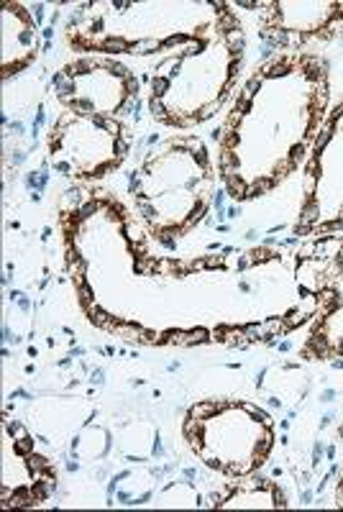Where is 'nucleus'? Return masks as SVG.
Listing matches in <instances>:
<instances>
[{"label":"nucleus","mask_w":343,"mask_h":512,"mask_svg":"<svg viewBox=\"0 0 343 512\" xmlns=\"http://www.w3.org/2000/svg\"><path fill=\"white\" fill-rule=\"evenodd\" d=\"M331 113V64L274 54L236 90L218 128L216 167L228 198L251 203L303 167Z\"/></svg>","instance_id":"f257e3e1"},{"label":"nucleus","mask_w":343,"mask_h":512,"mask_svg":"<svg viewBox=\"0 0 343 512\" xmlns=\"http://www.w3.org/2000/svg\"><path fill=\"white\" fill-rule=\"evenodd\" d=\"M246 57V31L233 3L198 39L185 41L149 67L146 105L159 126L195 128L236 95Z\"/></svg>","instance_id":"f03ea898"},{"label":"nucleus","mask_w":343,"mask_h":512,"mask_svg":"<svg viewBox=\"0 0 343 512\" xmlns=\"http://www.w3.org/2000/svg\"><path fill=\"white\" fill-rule=\"evenodd\" d=\"M218 167L195 134L169 136L136 164L128 192L134 216L157 244H175L210 213Z\"/></svg>","instance_id":"7ed1b4c3"},{"label":"nucleus","mask_w":343,"mask_h":512,"mask_svg":"<svg viewBox=\"0 0 343 512\" xmlns=\"http://www.w3.org/2000/svg\"><path fill=\"white\" fill-rule=\"evenodd\" d=\"M228 3H82L64 29L75 52L162 59L216 24Z\"/></svg>","instance_id":"20e7f679"},{"label":"nucleus","mask_w":343,"mask_h":512,"mask_svg":"<svg viewBox=\"0 0 343 512\" xmlns=\"http://www.w3.org/2000/svg\"><path fill=\"white\" fill-rule=\"evenodd\" d=\"M182 438L200 464L226 479L262 472L274 448V420L246 400H200L182 418Z\"/></svg>","instance_id":"39448f33"},{"label":"nucleus","mask_w":343,"mask_h":512,"mask_svg":"<svg viewBox=\"0 0 343 512\" xmlns=\"http://www.w3.org/2000/svg\"><path fill=\"white\" fill-rule=\"evenodd\" d=\"M292 272L300 297L315 305L300 359H343V236L305 241L292 256Z\"/></svg>","instance_id":"423d86ee"},{"label":"nucleus","mask_w":343,"mask_h":512,"mask_svg":"<svg viewBox=\"0 0 343 512\" xmlns=\"http://www.w3.org/2000/svg\"><path fill=\"white\" fill-rule=\"evenodd\" d=\"M131 144V128L121 118L62 111L49 128L47 154L64 180L93 185L123 167Z\"/></svg>","instance_id":"0eeeda50"},{"label":"nucleus","mask_w":343,"mask_h":512,"mask_svg":"<svg viewBox=\"0 0 343 512\" xmlns=\"http://www.w3.org/2000/svg\"><path fill=\"white\" fill-rule=\"evenodd\" d=\"M343 231V100H338L305 159L303 200L292 236L318 239Z\"/></svg>","instance_id":"6e6552de"},{"label":"nucleus","mask_w":343,"mask_h":512,"mask_svg":"<svg viewBox=\"0 0 343 512\" xmlns=\"http://www.w3.org/2000/svg\"><path fill=\"white\" fill-rule=\"evenodd\" d=\"M52 93L62 111L121 118L136 105L141 80L126 62L105 54H82L59 67Z\"/></svg>","instance_id":"1a4fd4ad"},{"label":"nucleus","mask_w":343,"mask_h":512,"mask_svg":"<svg viewBox=\"0 0 343 512\" xmlns=\"http://www.w3.org/2000/svg\"><path fill=\"white\" fill-rule=\"evenodd\" d=\"M256 8L259 39L277 54H315L343 31V3L331 0H272Z\"/></svg>","instance_id":"9d476101"},{"label":"nucleus","mask_w":343,"mask_h":512,"mask_svg":"<svg viewBox=\"0 0 343 512\" xmlns=\"http://www.w3.org/2000/svg\"><path fill=\"white\" fill-rule=\"evenodd\" d=\"M57 487V469L36 451L31 433L6 420L3 428V507L44 505Z\"/></svg>","instance_id":"9b49d317"},{"label":"nucleus","mask_w":343,"mask_h":512,"mask_svg":"<svg viewBox=\"0 0 343 512\" xmlns=\"http://www.w3.org/2000/svg\"><path fill=\"white\" fill-rule=\"evenodd\" d=\"M3 26V80H13L26 72L44 52V34L39 29L34 11L26 3L8 0L0 6Z\"/></svg>","instance_id":"f8f14e48"},{"label":"nucleus","mask_w":343,"mask_h":512,"mask_svg":"<svg viewBox=\"0 0 343 512\" xmlns=\"http://www.w3.org/2000/svg\"><path fill=\"white\" fill-rule=\"evenodd\" d=\"M287 505L290 502L285 492L272 479H262L256 474L233 479L221 495L210 502V507H221V510H285Z\"/></svg>","instance_id":"ddd939ff"},{"label":"nucleus","mask_w":343,"mask_h":512,"mask_svg":"<svg viewBox=\"0 0 343 512\" xmlns=\"http://www.w3.org/2000/svg\"><path fill=\"white\" fill-rule=\"evenodd\" d=\"M333 505L341 507V510H343V469H341V474H338L336 492H333Z\"/></svg>","instance_id":"4468645a"}]
</instances>
